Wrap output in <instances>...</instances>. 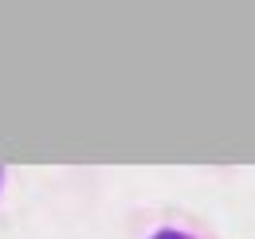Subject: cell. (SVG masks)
I'll use <instances>...</instances> for the list:
<instances>
[{
  "label": "cell",
  "instance_id": "cell-1",
  "mask_svg": "<svg viewBox=\"0 0 255 239\" xmlns=\"http://www.w3.org/2000/svg\"><path fill=\"white\" fill-rule=\"evenodd\" d=\"M153 239H189V236H181V232H157Z\"/></svg>",
  "mask_w": 255,
  "mask_h": 239
}]
</instances>
